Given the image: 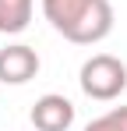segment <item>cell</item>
Here are the masks:
<instances>
[{
  "mask_svg": "<svg viewBox=\"0 0 127 131\" xmlns=\"http://www.w3.org/2000/svg\"><path fill=\"white\" fill-rule=\"evenodd\" d=\"M78 82H81V92L88 99L109 103L127 89V67L113 53H95V57H88L81 64V78Z\"/></svg>",
  "mask_w": 127,
  "mask_h": 131,
  "instance_id": "2",
  "label": "cell"
},
{
  "mask_svg": "<svg viewBox=\"0 0 127 131\" xmlns=\"http://www.w3.org/2000/svg\"><path fill=\"white\" fill-rule=\"evenodd\" d=\"M32 4L35 0H0V32L18 36L32 21Z\"/></svg>",
  "mask_w": 127,
  "mask_h": 131,
  "instance_id": "5",
  "label": "cell"
},
{
  "mask_svg": "<svg viewBox=\"0 0 127 131\" xmlns=\"http://www.w3.org/2000/svg\"><path fill=\"white\" fill-rule=\"evenodd\" d=\"M46 21L67 43L92 46L113 32V4L109 0H42Z\"/></svg>",
  "mask_w": 127,
  "mask_h": 131,
  "instance_id": "1",
  "label": "cell"
},
{
  "mask_svg": "<svg viewBox=\"0 0 127 131\" xmlns=\"http://www.w3.org/2000/svg\"><path fill=\"white\" fill-rule=\"evenodd\" d=\"M39 74V53L25 43L0 50V82L4 85H25Z\"/></svg>",
  "mask_w": 127,
  "mask_h": 131,
  "instance_id": "3",
  "label": "cell"
},
{
  "mask_svg": "<svg viewBox=\"0 0 127 131\" xmlns=\"http://www.w3.org/2000/svg\"><path fill=\"white\" fill-rule=\"evenodd\" d=\"M85 131H127V106H117L103 117H95Z\"/></svg>",
  "mask_w": 127,
  "mask_h": 131,
  "instance_id": "6",
  "label": "cell"
},
{
  "mask_svg": "<svg viewBox=\"0 0 127 131\" xmlns=\"http://www.w3.org/2000/svg\"><path fill=\"white\" fill-rule=\"evenodd\" d=\"M28 117H32L35 131H67L74 124V103L60 92H46V96L35 99Z\"/></svg>",
  "mask_w": 127,
  "mask_h": 131,
  "instance_id": "4",
  "label": "cell"
}]
</instances>
